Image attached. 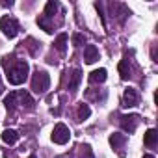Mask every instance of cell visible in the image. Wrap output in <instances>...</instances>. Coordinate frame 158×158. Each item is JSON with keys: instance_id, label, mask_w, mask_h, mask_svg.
I'll return each mask as SVG.
<instances>
[{"instance_id": "17", "label": "cell", "mask_w": 158, "mask_h": 158, "mask_svg": "<svg viewBox=\"0 0 158 158\" xmlns=\"http://www.w3.org/2000/svg\"><path fill=\"white\" fill-rule=\"evenodd\" d=\"M58 10H60V4L56 2V0H50V2H47V6H45V17H52V15H56L58 13Z\"/></svg>"}, {"instance_id": "24", "label": "cell", "mask_w": 158, "mask_h": 158, "mask_svg": "<svg viewBox=\"0 0 158 158\" xmlns=\"http://www.w3.org/2000/svg\"><path fill=\"white\" fill-rule=\"evenodd\" d=\"M28 158H35V154H32V156H28Z\"/></svg>"}, {"instance_id": "15", "label": "cell", "mask_w": 158, "mask_h": 158, "mask_svg": "<svg viewBox=\"0 0 158 158\" xmlns=\"http://www.w3.org/2000/svg\"><path fill=\"white\" fill-rule=\"evenodd\" d=\"M4 104H6V108H8L10 112H13L15 106H17V91H11L10 95H6V97H4Z\"/></svg>"}, {"instance_id": "2", "label": "cell", "mask_w": 158, "mask_h": 158, "mask_svg": "<svg viewBox=\"0 0 158 158\" xmlns=\"http://www.w3.org/2000/svg\"><path fill=\"white\" fill-rule=\"evenodd\" d=\"M48 86H50V76H48V73L47 71H35L34 73V76H32V89H34V93H45L47 89H48Z\"/></svg>"}, {"instance_id": "13", "label": "cell", "mask_w": 158, "mask_h": 158, "mask_svg": "<svg viewBox=\"0 0 158 158\" xmlns=\"http://www.w3.org/2000/svg\"><path fill=\"white\" fill-rule=\"evenodd\" d=\"M67 41H69L67 34H60V35L56 37V41H54L56 50H58V52H65V50H67Z\"/></svg>"}, {"instance_id": "18", "label": "cell", "mask_w": 158, "mask_h": 158, "mask_svg": "<svg viewBox=\"0 0 158 158\" xmlns=\"http://www.w3.org/2000/svg\"><path fill=\"white\" fill-rule=\"evenodd\" d=\"M89 115H91V108L82 102L80 106H78V121H84V119H88Z\"/></svg>"}, {"instance_id": "12", "label": "cell", "mask_w": 158, "mask_h": 158, "mask_svg": "<svg viewBox=\"0 0 158 158\" xmlns=\"http://www.w3.org/2000/svg\"><path fill=\"white\" fill-rule=\"evenodd\" d=\"M17 99L21 101L23 106H26V108H34V99H32V95H30L28 91H17Z\"/></svg>"}, {"instance_id": "25", "label": "cell", "mask_w": 158, "mask_h": 158, "mask_svg": "<svg viewBox=\"0 0 158 158\" xmlns=\"http://www.w3.org/2000/svg\"><path fill=\"white\" fill-rule=\"evenodd\" d=\"M56 158H67V156H56Z\"/></svg>"}, {"instance_id": "8", "label": "cell", "mask_w": 158, "mask_h": 158, "mask_svg": "<svg viewBox=\"0 0 158 158\" xmlns=\"http://www.w3.org/2000/svg\"><path fill=\"white\" fill-rule=\"evenodd\" d=\"M106 76H108L106 69H95V71L89 73V82L91 84H102L106 80Z\"/></svg>"}, {"instance_id": "14", "label": "cell", "mask_w": 158, "mask_h": 158, "mask_svg": "<svg viewBox=\"0 0 158 158\" xmlns=\"http://www.w3.org/2000/svg\"><path fill=\"white\" fill-rule=\"evenodd\" d=\"M117 69H119V74H121L123 80H128V78H130V65H128V60H121L119 65H117Z\"/></svg>"}, {"instance_id": "16", "label": "cell", "mask_w": 158, "mask_h": 158, "mask_svg": "<svg viewBox=\"0 0 158 158\" xmlns=\"http://www.w3.org/2000/svg\"><path fill=\"white\" fill-rule=\"evenodd\" d=\"M156 139H158V134H156V130H154V128H149V130L145 132V138H143V143H145L147 147H152V145L156 143Z\"/></svg>"}, {"instance_id": "11", "label": "cell", "mask_w": 158, "mask_h": 158, "mask_svg": "<svg viewBox=\"0 0 158 158\" xmlns=\"http://www.w3.org/2000/svg\"><path fill=\"white\" fill-rule=\"evenodd\" d=\"M80 82H82V71L80 69H74L73 74H71V80H69V89L76 91L78 86H80Z\"/></svg>"}, {"instance_id": "26", "label": "cell", "mask_w": 158, "mask_h": 158, "mask_svg": "<svg viewBox=\"0 0 158 158\" xmlns=\"http://www.w3.org/2000/svg\"><path fill=\"white\" fill-rule=\"evenodd\" d=\"M0 93H2V86H0Z\"/></svg>"}, {"instance_id": "20", "label": "cell", "mask_w": 158, "mask_h": 158, "mask_svg": "<svg viewBox=\"0 0 158 158\" xmlns=\"http://www.w3.org/2000/svg\"><path fill=\"white\" fill-rule=\"evenodd\" d=\"M84 43H86V35L84 34H74L73 35V45L74 47H82Z\"/></svg>"}, {"instance_id": "1", "label": "cell", "mask_w": 158, "mask_h": 158, "mask_svg": "<svg viewBox=\"0 0 158 158\" xmlns=\"http://www.w3.org/2000/svg\"><path fill=\"white\" fill-rule=\"evenodd\" d=\"M11 56H4L2 58V65L6 67L8 71V82L11 86H21L26 78H28V71H30V65L24 61V60H17L13 65H11Z\"/></svg>"}, {"instance_id": "6", "label": "cell", "mask_w": 158, "mask_h": 158, "mask_svg": "<svg viewBox=\"0 0 158 158\" xmlns=\"http://www.w3.org/2000/svg\"><path fill=\"white\" fill-rule=\"evenodd\" d=\"M138 101H139L138 91H136L134 88H127L125 93H123V106H125V108H134V106L138 104Z\"/></svg>"}, {"instance_id": "3", "label": "cell", "mask_w": 158, "mask_h": 158, "mask_svg": "<svg viewBox=\"0 0 158 158\" xmlns=\"http://www.w3.org/2000/svg\"><path fill=\"white\" fill-rule=\"evenodd\" d=\"M0 30H2V34L8 37V39H13V37H17V34H19V23H17V19H13V17H10V15H6V17H2L0 19Z\"/></svg>"}, {"instance_id": "10", "label": "cell", "mask_w": 158, "mask_h": 158, "mask_svg": "<svg viewBox=\"0 0 158 158\" xmlns=\"http://www.w3.org/2000/svg\"><path fill=\"white\" fill-rule=\"evenodd\" d=\"M110 145L115 149V151H119L123 145H125V141H127V136L125 134H119V132H114V134H110Z\"/></svg>"}, {"instance_id": "7", "label": "cell", "mask_w": 158, "mask_h": 158, "mask_svg": "<svg viewBox=\"0 0 158 158\" xmlns=\"http://www.w3.org/2000/svg\"><path fill=\"white\" fill-rule=\"evenodd\" d=\"M84 60H86V63H95L99 60V48L95 45H88L84 48Z\"/></svg>"}, {"instance_id": "4", "label": "cell", "mask_w": 158, "mask_h": 158, "mask_svg": "<svg viewBox=\"0 0 158 158\" xmlns=\"http://www.w3.org/2000/svg\"><path fill=\"white\" fill-rule=\"evenodd\" d=\"M71 138V132H69V127L63 125V123H58L52 130V141L58 143V145H65Z\"/></svg>"}, {"instance_id": "23", "label": "cell", "mask_w": 158, "mask_h": 158, "mask_svg": "<svg viewBox=\"0 0 158 158\" xmlns=\"http://www.w3.org/2000/svg\"><path fill=\"white\" fill-rule=\"evenodd\" d=\"M143 158H154V156H152V154H145Z\"/></svg>"}, {"instance_id": "19", "label": "cell", "mask_w": 158, "mask_h": 158, "mask_svg": "<svg viewBox=\"0 0 158 158\" xmlns=\"http://www.w3.org/2000/svg\"><path fill=\"white\" fill-rule=\"evenodd\" d=\"M37 24L47 32V34H52V24H50V21H48V17H45V15H39L37 17Z\"/></svg>"}, {"instance_id": "21", "label": "cell", "mask_w": 158, "mask_h": 158, "mask_svg": "<svg viewBox=\"0 0 158 158\" xmlns=\"http://www.w3.org/2000/svg\"><path fill=\"white\" fill-rule=\"evenodd\" d=\"M82 149H84L82 151V158H95V154H93V151H91L89 145H84Z\"/></svg>"}, {"instance_id": "22", "label": "cell", "mask_w": 158, "mask_h": 158, "mask_svg": "<svg viewBox=\"0 0 158 158\" xmlns=\"http://www.w3.org/2000/svg\"><path fill=\"white\" fill-rule=\"evenodd\" d=\"M2 6H4V8H11V6H13V2H11V0H10V2H4Z\"/></svg>"}, {"instance_id": "5", "label": "cell", "mask_w": 158, "mask_h": 158, "mask_svg": "<svg viewBox=\"0 0 158 158\" xmlns=\"http://www.w3.org/2000/svg\"><path fill=\"white\" fill-rule=\"evenodd\" d=\"M138 123H139V115H138V114L121 115V128H123L125 132H128V134H132V132L136 130Z\"/></svg>"}, {"instance_id": "9", "label": "cell", "mask_w": 158, "mask_h": 158, "mask_svg": "<svg viewBox=\"0 0 158 158\" xmlns=\"http://www.w3.org/2000/svg\"><path fill=\"white\" fill-rule=\"evenodd\" d=\"M2 141L8 143V145H15V143L19 141V132L13 130V128H6V130L2 132Z\"/></svg>"}]
</instances>
